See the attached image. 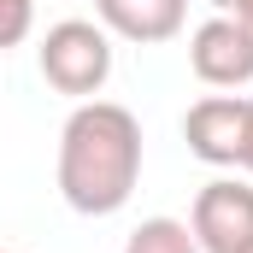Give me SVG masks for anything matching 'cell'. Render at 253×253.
<instances>
[{
	"label": "cell",
	"mask_w": 253,
	"mask_h": 253,
	"mask_svg": "<svg viewBox=\"0 0 253 253\" xmlns=\"http://www.w3.org/2000/svg\"><path fill=\"white\" fill-rule=\"evenodd\" d=\"M36 59H42L47 88H59L71 100H94L106 88V77H112V36L94 18H65V24H53L42 36Z\"/></svg>",
	"instance_id": "cell-2"
},
{
	"label": "cell",
	"mask_w": 253,
	"mask_h": 253,
	"mask_svg": "<svg viewBox=\"0 0 253 253\" xmlns=\"http://www.w3.org/2000/svg\"><path fill=\"white\" fill-rule=\"evenodd\" d=\"M141 183V124L118 100H77L59 129V194L83 218L124 212Z\"/></svg>",
	"instance_id": "cell-1"
},
{
	"label": "cell",
	"mask_w": 253,
	"mask_h": 253,
	"mask_svg": "<svg viewBox=\"0 0 253 253\" xmlns=\"http://www.w3.org/2000/svg\"><path fill=\"white\" fill-rule=\"evenodd\" d=\"M36 30V0H0V53L24 47Z\"/></svg>",
	"instance_id": "cell-8"
},
{
	"label": "cell",
	"mask_w": 253,
	"mask_h": 253,
	"mask_svg": "<svg viewBox=\"0 0 253 253\" xmlns=\"http://www.w3.org/2000/svg\"><path fill=\"white\" fill-rule=\"evenodd\" d=\"M189 230L200 253H242L253 242V183L242 177H212L206 189L194 194Z\"/></svg>",
	"instance_id": "cell-3"
},
{
	"label": "cell",
	"mask_w": 253,
	"mask_h": 253,
	"mask_svg": "<svg viewBox=\"0 0 253 253\" xmlns=\"http://www.w3.org/2000/svg\"><path fill=\"white\" fill-rule=\"evenodd\" d=\"M94 18L106 24V36H124V42H171L183 36L189 24V0H94Z\"/></svg>",
	"instance_id": "cell-6"
},
{
	"label": "cell",
	"mask_w": 253,
	"mask_h": 253,
	"mask_svg": "<svg viewBox=\"0 0 253 253\" xmlns=\"http://www.w3.org/2000/svg\"><path fill=\"white\" fill-rule=\"evenodd\" d=\"M236 171H248V177H253V112H248V141H242V159H236Z\"/></svg>",
	"instance_id": "cell-9"
},
{
	"label": "cell",
	"mask_w": 253,
	"mask_h": 253,
	"mask_svg": "<svg viewBox=\"0 0 253 253\" xmlns=\"http://www.w3.org/2000/svg\"><path fill=\"white\" fill-rule=\"evenodd\" d=\"M124 253H200V242H194V230L183 218H141L129 230Z\"/></svg>",
	"instance_id": "cell-7"
},
{
	"label": "cell",
	"mask_w": 253,
	"mask_h": 253,
	"mask_svg": "<svg viewBox=\"0 0 253 253\" xmlns=\"http://www.w3.org/2000/svg\"><path fill=\"white\" fill-rule=\"evenodd\" d=\"M0 253H6V248H0Z\"/></svg>",
	"instance_id": "cell-13"
},
{
	"label": "cell",
	"mask_w": 253,
	"mask_h": 253,
	"mask_svg": "<svg viewBox=\"0 0 253 253\" xmlns=\"http://www.w3.org/2000/svg\"><path fill=\"white\" fill-rule=\"evenodd\" d=\"M242 253H253V242H248V248H242Z\"/></svg>",
	"instance_id": "cell-12"
},
{
	"label": "cell",
	"mask_w": 253,
	"mask_h": 253,
	"mask_svg": "<svg viewBox=\"0 0 253 253\" xmlns=\"http://www.w3.org/2000/svg\"><path fill=\"white\" fill-rule=\"evenodd\" d=\"M189 71L206 88H242V83H253V30L236 12L206 18L189 36Z\"/></svg>",
	"instance_id": "cell-4"
},
{
	"label": "cell",
	"mask_w": 253,
	"mask_h": 253,
	"mask_svg": "<svg viewBox=\"0 0 253 253\" xmlns=\"http://www.w3.org/2000/svg\"><path fill=\"white\" fill-rule=\"evenodd\" d=\"M206 6H218V12H236V6H242V0H206Z\"/></svg>",
	"instance_id": "cell-11"
},
{
	"label": "cell",
	"mask_w": 253,
	"mask_h": 253,
	"mask_svg": "<svg viewBox=\"0 0 253 253\" xmlns=\"http://www.w3.org/2000/svg\"><path fill=\"white\" fill-rule=\"evenodd\" d=\"M236 18H242V24L253 30V0H242V6H236Z\"/></svg>",
	"instance_id": "cell-10"
},
{
	"label": "cell",
	"mask_w": 253,
	"mask_h": 253,
	"mask_svg": "<svg viewBox=\"0 0 253 253\" xmlns=\"http://www.w3.org/2000/svg\"><path fill=\"white\" fill-rule=\"evenodd\" d=\"M248 112L253 100L248 94H206L194 100L189 118H183V135H189V153L200 165H236L242 159V141H248Z\"/></svg>",
	"instance_id": "cell-5"
}]
</instances>
